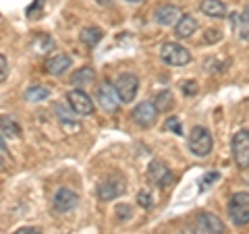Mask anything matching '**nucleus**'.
Here are the masks:
<instances>
[{
    "label": "nucleus",
    "instance_id": "obj_28",
    "mask_svg": "<svg viewBox=\"0 0 249 234\" xmlns=\"http://www.w3.org/2000/svg\"><path fill=\"white\" fill-rule=\"evenodd\" d=\"M218 178H220V174H218V172H208L204 178H201V191H204L206 186L212 184L214 181H218Z\"/></svg>",
    "mask_w": 249,
    "mask_h": 234
},
{
    "label": "nucleus",
    "instance_id": "obj_33",
    "mask_svg": "<svg viewBox=\"0 0 249 234\" xmlns=\"http://www.w3.org/2000/svg\"><path fill=\"white\" fill-rule=\"evenodd\" d=\"M6 151V143H4V139L0 137V153H4Z\"/></svg>",
    "mask_w": 249,
    "mask_h": 234
},
{
    "label": "nucleus",
    "instance_id": "obj_32",
    "mask_svg": "<svg viewBox=\"0 0 249 234\" xmlns=\"http://www.w3.org/2000/svg\"><path fill=\"white\" fill-rule=\"evenodd\" d=\"M218 40H220V33H218L216 29L206 31V42H218Z\"/></svg>",
    "mask_w": 249,
    "mask_h": 234
},
{
    "label": "nucleus",
    "instance_id": "obj_16",
    "mask_svg": "<svg viewBox=\"0 0 249 234\" xmlns=\"http://www.w3.org/2000/svg\"><path fill=\"white\" fill-rule=\"evenodd\" d=\"M199 11L212 19H224L227 17V6L222 0H201Z\"/></svg>",
    "mask_w": 249,
    "mask_h": 234
},
{
    "label": "nucleus",
    "instance_id": "obj_14",
    "mask_svg": "<svg viewBox=\"0 0 249 234\" xmlns=\"http://www.w3.org/2000/svg\"><path fill=\"white\" fill-rule=\"evenodd\" d=\"M181 11H178V6L175 4H164V6H160L158 11H156L154 15V19L158 25H175V23L181 19Z\"/></svg>",
    "mask_w": 249,
    "mask_h": 234
},
{
    "label": "nucleus",
    "instance_id": "obj_11",
    "mask_svg": "<svg viewBox=\"0 0 249 234\" xmlns=\"http://www.w3.org/2000/svg\"><path fill=\"white\" fill-rule=\"evenodd\" d=\"M96 100L100 108L104 112H116L119 110V98H116V91H114V85L110 83H100L98 89H96Z\"/></svg>",
    "mask_w": 249,
    "mask_h": 234
},
{
    "label": "nucleus",
    "instance_id": "obj_22",
    "mask_svg": "<svg viewBox=\"0 0 249 234\" xmlns=\"http://www.w3.org/2000/svg\"><path fill=\"white\" fill-rule=\"evenodd\" d=\"M48 96H50V89L44 87V85H34V87H29L25 91L27 102H42V100H46Z\"/></svg>",
    "mask_w": 249,
    "mask_h": 234
},
{
    "label": "nucleus",
    "instance_id": "obj_5",
    "mask_svg": "<svg viewBox=\"0 0 249 234\" xmlns=\"http://www.w3.org/2000/svg\"><path fill=\"white\" fill-rule=\"evenodd\" d=\"M232 160L239 168L249 166V129H241L232 137Z\"/></svg>",
    "mask_w": 249,
    "mask_h": 234
},
{
    "label": "nucleus",
    "instance_id": "obj_19",
    "mask_svg": "<svg viewBox=\"0 0 249 234\" xmlns=\"http://www.w3.org/2000/svg\"><path fill=\"white\" fill-rule=\"evenodd\" d=\"M235 17H237V21H235V25H237V35H239L243 42H249V4L243 9V13L235 15Z\"/></svg>",
    "mask_w": 249,
    "mask_h": 234
},
{
    "label": "nucleus",
    "instance_id": "obj_15",
    "mask_svg": "<svg viewBox=\"0 0 249 234\" xmlns=\"http://www.w3.org/2000/svg\"><path fill=\"white\" fill-rule=\"evenodd\" d=\"M197 31V21L193 15H181V19L175 23V33L177 37H191Z\"/></svg>",
    "mask_w": 249,
    "mask_h": 234
},
{
    "label": "nucleus",
    "instance_id": "obj_20",
    "mask_svg": "<svg viewBox=\"0 0 249 234\" xmlns=\"http://www.w3.org/2000/svg\"><path fill=\"white\" fill-rule=\"evenodd\" d=\"M79 37H81V42H83L85 46L93 48V46H96V44L104 37V33H102V29H100V27H85L81 33H79Z\"/></svg>",
    "mask_w": 249,
    "mask_h": 234
},
{
    "label": "nucleus",
    "instance_id": "obj_21",
    "mask_svg": "<svg viewBox=\"0 0 249 234\" xmlns=\"http://www.w3.org/2000/svg\"><path fill=\"white\" fill-rule=\"evenodd\" d=\"M154 106H156V110L158 112H166V110H170V108L175 106V100H173V93H170L168 89H164V91H160L158 96L154 98Z\"/></svg>",
    "mask_w": 249,
    "mask_h": 234
},
{
    "label": "nucleus",
    "instance_id": "obj_4",
    "mask_svg": "<svg viewBox=\"0 0 249 234\" xmlns=\"http://www.w3.org/2000/svg\"><path fill=\"white\" fill-rule=\"evenodd\" d=\"M137 89H139V79L133 73H123V75H119V79L114 81V91H116V98H119L121 104L133 102L137 96Z\"/></svg>",
    "mask_w": 249,
    "mask_h": 234
},
{
    "label": "nucleus",
    "instance_id": "obj_36",
    "mask_svg": "<svg viewBox=\"0 0 249 234\" xmlns=\"http://www.w3.org/2000/svg\"><path fill=\"white\" fill-rule=\"evenodd\" d=\"M127 2H131V4H137V2H142V0H127Z\"/></svg>",
    "mask_w": 249,
    "mask_h": 234
},
{
    "label": "nucleus",
    "instance_id": "obj_17",
    "mask_svg": "<svg viewBox=\"0 0 249 234\" xmlns=\"http://www.w3.org/2000/svg\"><path fill=\"white\" fill-rule=\"evenodd\" d=\"M0 133L9 139H19L21 137V127L17 124V120H15L13 116L2 114L0 116Z\"/></svg>",
    "mask_w": 249,
    "mask_h": 234
},
{
    "label": "nucleus",
    "instance_id": "obj_3",
    "mask_svg": "<svg viewBox=\"0 0 249 234\" xmlns=\"http://www.w3.org/2000/svg\"><path fill=\"white\" fill-rule=\"evenodd\" d=\"M160 58H162V62H166L170 67H185L191 62V54L181 44L166 42L160 46Z\"/></svg>",
    "mask_w": 249,
    "mask_h": 234
},
{
    "label": "nucleus",
    "instance_id": "obj_18",
    "mask_svg": "<svg viewBox=\"0 0 249 234\" xmlns=\"http://www.w3.org/2000/svg\"><path fill=\"white\" fill-rule=\"evenodd\" d=\"M93 77H96V73H93L91 67H81L73 73L71 83L75 85V87H83V85H89L93 81Z\"/></svg>",
    "mask_w": 249,
    "mask_h": 234
},
{
    "label": "nucleus",
    "instance_id": "obj_27",
    "mask_svg": "<svg viewBox=\"0 0 249 234\" xmlns=\"http://www.w3.org/2000/svg\"><path fill=\"white\" fill-rule=\"evenodd\" d=\"M137 203L139 205H142V207H152V203H154V201H152V195L150 193H147V191H139L137 193Z\"/></svg>",
    "mask_w": 249,
    "mask_h": 234
},
{
    "label": "nucleus",
    "instance_id": "obj_12",
    "mask_svg": "<svg viewBox=\"0 0 249 234\" xmlns=\"http://www.w3.org/2000/svg\"><path fill=\"white\" fill-rule=\"evenodd\" d=\"M71 65H73L71 56H67V54H54L52 58L46 60V73H50L52 77H60L71 68Z\"/></svg>",
    "mask_w": 249,
    "mask_h": 234
},
{
    "label": "nucleus",
    "instance_id": "obj_2",
    "mask_svg": "<svg viewBox=\"0 0 249 234\" xmlns=\"http://www.w3.org/2000/svg\"><path fill=\"white\" fill-rule=\"evenodd\" d=\"M229 217L235 226L249 224V193H235L229 201Z\"/></svg>",
    "mask_w": 249,
    "mask_h": 234
},
{
    "label": "nucleus",
    "instance_id": "obj_30",
    "mask_svg": "<svg viewBox=\"0 0 249 234\" xmlns=\"http://www.w3.org/2000/svg\"><path fill=\"white\" fill-rule=\"evenodd\" d=\"M116 214H121L119 220H129V217H131V207L129 205H119V207H116Z\"/></svg>",
    "mask_w": 249,
    "mask_h": 234
},
{
    "label": "nucleus",
    "instance_id": "obj_31",
    "mask_svg": "<svg viewBox=\"0 0 249 234\" xmlns=\"http://www.w3.org/2000/svg\"><path fill=\"white\" fill-rule=\"evenodd\" d=\"M15 234H42V230L36 228V226H25V228H19Z\"/></svg>",
    "mask_w": 249,
    "mask_h": 234
},
{
    "label": "nucleus",
    "instance_id": "obj_29",
    "mask_svg": "<svg viewBox=\"0 0 249 234\" xmlns=\"http://www.w3.org/2000/svg\"><path fill=\"white\" fill-rule=\"evenodd\" d=\"M6 73H9V62H6V58L0 54V83L6 79Z\"/></svg>",
    "mask_w": 249,
    "mask_h": 234
},
{
    "label": "nucleus",
    "instance_id": "obj_34",
    "mask_svg": "<svg viewBox=\"0 0 249 234\" xmlns=\"http://www.w3.org/2000/svg\"><path fill=\"white\" fill-rule=\"evenodd\" d=\"M181 234H199V232H196V230H183Z\"/></svg>",
    "mask_w": 249,
    "mask_h": 234
},
{
    "label": "nucleus",
    "instance_id": "obj_25",
    "mask_svg": "<svg viewBox=\"0 0 249 234\" xmlns=\"http://www.w3.org/2000/svg\"><path fill=\"white\" fill-rule=\"evenodd\" d=\"M164 129L170 131V133H175V135H183V124H181V120H178V118H175V116H170V118L166 120Z\"/></svg>",
    "mask_w": 249,
    "mask_h": 234
},
{
    "label": "nucleus",
    "instance_id": "obj_23",
    "mask_svg": "<svg viewBox=\"0 0 249 234\" xmlns=\"http://www.w3.org/2000/svg\"><path fill=\"white\" fill-rule=\"evenodd\" d=\"M54 112H56V116L62 120V122H67V124H77L75 122V112L73 110H67L62 104H54Z\"/></svg>",
    "mask_w": 249,
    "mask_h": 234
},
{
    "label": "nucleus",
    "instance_id": "obj_7",
    "mask_svg": "<svg viewBox=\"0 0 249 234\" xmlns=\"http://www.w3.org/2000/svg\"><path fill=\"white\" fill-rule=\"evenodd\" d=\"M67 100H69V106H71V110L77 116H89L93 112L91 98L83 89H71V91L67 93Z\"/></svg>",
    "mask_w": 249,
    "mask_h": 234
},
{
    "label": "nucleus",
    "instance_id": "obj_6",
    "mask_svg": "<svg viewBox=\"0 0 249 234\" xmlns=\"http://www.w3.org/2000/svg\"><path fill=\"white\" fill-rule=\"evenodd\" d=\"M124 189H127V186H124V178L119 174H112L98 184V197L102 201H110V199L121 197Z\"/></svg>",
    "mask_w": 249,
    "mask_h": 234
},
{
    "label": "nucleus",
    "instance_id": "obj_8",
    "mask_svg": "<svg viewBox=\"0 0 249 234\" xmlns=\"http://www.w3.org/2000/svg\"><path fill=\"white\" fill-rule=\"evenodd\" d=\"M147 178H150L156 186H162V189H164V186H170L173 181H175L170 168L160 160H154L150 166H147Z\"/></svg>",
    "mask_w": 249,
    "mask_h": 234
},
{
    "label": "nucleus",
    "instance_id": "obj_35",
    "mask_svg": "<svg viewBox=\"0 0 249 234\" xmlns=\"http://www.w3.org/2000/svg\"><path fill=\"white\" fill-rule=\"evenodd\" d=\"M4 166V158H2V153H0V168Z\"/></svg>",
    "mask_w": 249,
    "mask_h": 234
},
{
    "label": "nucleus",
    "instance_id": "obj_1",
    "mask_svg": "<svg viewBox=\"0 0 249 234\" xmlns=\"http://www.w3.org/2000/svg\"><path fill=\"white\" fill-rule=\"evenodd\" d=\"M189 150L193 155H197V158H206V155L212 151L214 147V139H212V133H210L206 127H193L191 133H189Z\"/></svg>",
    "mask_w": 249,
    "mask_h": 234
},
{
    "label": "nucleus",
    "instance_id": "obj_26",
    "mask_svg": "<svg viewBox=\"0 0 249 234\" xmlns=\"http://www.w3.org/2000/svg\"><path fill=\"white\" fill-rule=\"evenodd\" d=\"M181 91L185 93L187 98H191V96H196V93L199 91V87H197L196 81H183L181 83Z\"/></svg>",
    "mask_w": 249,
    "mask_h": 234
},
{
    "label": "nucleus",
    "instance_id": "obj_13",
    "mask_svg": "<svg viewBox=\"0 0 249 234\" xmlns=\"http://www.w3.org/2000/svg\"><path fill=\"white\" fill-rule=\"evenodd\" d=\"M197 224H199V228L204 230L206 234H224V232H227L220 217L214 216V214H210V212L199 214L197 216Z\"/></svg>",
    "mask_w": 249,
    "mask_h": 234
},
{
    "label": "nucleus",
    "instance_id": "obj_9",
    "mask_svg": "<svg viewBox=\"0 0 249 234\" xmlns=\"http://www.w3.org/2000/svg\"><path fill=\"white\" fill-rule=\"evenodd\" d=\"M77 203H79V197H77V193L71 191V189H58L56 193H54L52 197V209L56 214H67L71 212V209L77 207Z\"/></svg>",
    "mask_w": 249,
    "mask_h": 234
},
{
    "label": "nucleus",
    "instance_id": "obj_24",
    "mask_svg": "<svg viewBox=\"0 0 249 234\" xmlns=\"http://www.w3.org/2000/svg\"><path fill=\"white\" fill-rule=\"evenodd\" d=\"M52 48H54V42L50 40L48 35H37V37H36V42H34V50H36V52L46 54V52L52 50Z\"/></svg>",
    "mask_w": 249,
    "mask_h": 234
},
{
    "label": "nucleus",
    "instance_id": "obj_10",
    "mask_svg": "<svg viewBox=\"0 0 249 234\" xmlns=\"http://www.w3.org/2000/svg\"><path fill=\"white\" fill-rule=\"evenodd\" d=\"M131 118H133V122L137 124V127L147 129V127H152V124L156 122V118H158V110H156L154 102H142V104H137L133 108Z\"/></svg>",
    "mask_w": 249,
    "mask_h": 234
}]
</instances>
